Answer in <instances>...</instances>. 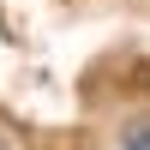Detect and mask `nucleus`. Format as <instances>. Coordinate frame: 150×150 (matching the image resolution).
<instances>
[{"label": "nucleus", "mask_w": 150, "mask_h": 150, "mask_svg": "<svg viewBox=\"0 0 150 150\" xmlns=\"http://www.w3.org/2000/svg\"><path fill=\"white\" fill-rule=\"evenodd\" d=\"M114 150H150V114H138V120H132V126L120 132V144H114Z\"/></svg>", "instance_id": "obj_1"}]
</instances>
